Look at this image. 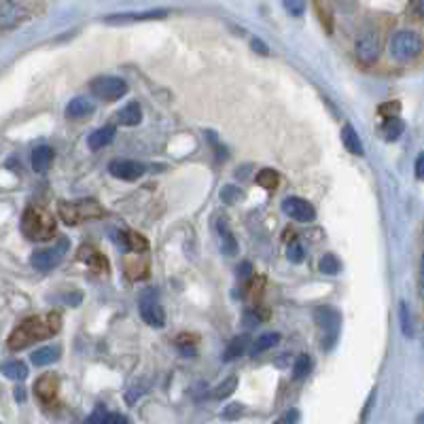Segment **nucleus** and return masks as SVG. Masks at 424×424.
Masks as SVG:
<instances>
[{
	"instance_id": "43",
	"label": "nucleus",
	"mask_w": 424,
	"mask_h": 424,
	"mask_svg": "<svg viewBox=\"0 0 424 424\" xmlns=\"http://www.w3.org/2000/svg\"><path fill=\"white\" fill-rule=\"evenodd\" d=\"M424 176V155H418L416 157V178H422Z\"/></svg>"
},
{
	"instance_id": "22",
	"label": "nucleus",
	"mask_w": 424,
	"mask_h": 424,
	"mask_svg": "<svg viewBox=\"0 0 424 424\" xmlns=\"http://www.w3.org/2000/svg\"><path fill=\"white\" fill-rule=\"evenodd\" d=\"M85 424H127V418L119 416V414L106 412L104 407H98V410L92 412V416L87 418Z\"/></svg>"
},
{
	"instance_id": "42",
	"label": "nucleus",
	"mask_w": 424,
	"mask_h": 424,
	"mask_svg": "<svg viewBox=\"0 0 424 424\" xmlns=\"http://www.w3.org/2000/svg\"><path fill=\"white\" fill-rule=\"evenodd\" d=\"M142 392H145V390H140V388H138V390H136V388H134V390H129V392H127V403H129V405H134L136 399H140V396H142Z\"/></svg>"
},
{
	"instance_id": "18",
	"label": "nucleus",
	"mask_w": 424,
	"mask_h": 424,
	"mask_svg": "<svg viewBox=\"0 0 424 424\" xmlns=\"http://www.w3.org/2000/svg\"><path fill=\"white\" fill-rule=\"evenodd\" d=\"M168 11H145V13H123V15H109V23H121V21H145V19H162Z\"/></svg>"
},
{
	"instance_id": "41",
	"label": "nucleus",
	"mask_w": 424,
	"mask_h": 424,
	"mask_svg": "<svg viewBox=\"0 0 424 424\" xmlns=\"http://www.w3.org/2000/svg\"><path fill=\"white\" fill-rule=\"evenodd\" d=\"M237 274H240L244 280H248L251 276H255V274H253V268H251V263H242L240 268H237Z\"/></svg>"
},
{
	"instance_id": "11",
	"label": "nucleus",
	"mask_w": 424,
	"mask_h": 424,
	"mask_svg": "<svg viewBox=\"0 0 424 424\" xmlns=\"http://www.w3.org/2000/svg\"><path fill=\"white\" fill-rule=\"evenodd\" d=\"M109 172L119 180L131 182V180H138L145 174V166L138 162H131V159H115L109 166Z\"/></svg>"
},
{
	"instance_id": "32",
	"label": "nucleus",
	"mask_w": 424,
	"mask_h": 424,
	"mask_svg": "<svg viewBox=\"0 0 424 424\" xmlns=\"http://www.w3.org/2000/svg\"><path fill=\"white\" fill-rule=\"evenodd\" d=\"M399 318H401L403 335H405V337H412V335H414V329H412V316H410V310H407V304H405V301H401V306H399Z\"/></svg>"
},
{
	"instance_id": "35",
	"label": "nucleus",
	"mask_w": 424,
	"mask_h": 424,
	"mask_svg": "<svg viewBox=\"0 0 424 424\" xmlns=\"http://www.w3.org/2000/svg\"><path fill=\"white\" fill-rule=\"evenodd\" d=\"M399 111H401V104H399V102H386V104L380 106V115L386 117V119L396 117V115H399Z\"/></svg>"
},
{
	"instance_id": "30",
	"label": "nucleus",
	"mask_w": 424,
	"mask_h": 424,
	"mask_svg": "<svg viewBox=\"0 0 424 424\" xmlns=\"http://www.w3.org/2000/svg\"><path fill=\"white\" fill-rule=\"evenodd\" d=\"M310 371H312V357L299 354L295 365H293V378L295 380H304V378H308Z\"/></svg>"
},
{
	"instance_id": "7",
	"label": "nucleus",
	"mask_w": 424,
	"mask_h": 424,
	"mask_svg": "<svg viewBox=\"0 0 424 424\" xmlns=\"http://www.w3.org/2000/svg\"><path fill=\"white\" fill-rule=\"evenodd\" d=\"M357 60L365 66H371V64H376L378 58H380V53H382V41H380V34L374 32V30H369L365 34L359 36L357 41Z\"/></svg>"
},
{
	"instance_id": "28",
	"label": "nucleus",
	"mask_w": 424,
	"mask_h": 424,
	"mask_svg": "<svg viewBox=\"0 0 424 424\" xmlns=\"http://www.w3.org/2000/svg\"><path fill=\"white\" fill-rule=\"evenodd\" d=\"M248 346V337L246 335H240V337H233L231 343L227 346V352H225V361H231V359H237V357H242L244 350Z\"/></svg>"
},
{
	"instance_id": "38",
	"label": "nucleus",
	"mask_w": 424,
	"mask_h": 424,
	"mask_svg": "<svg viewBox=\"0 0 424 424\" xmlns=\"http://www.w3.org/2000/svg\"><path fill=\"white\" fill-rule=\"evenodd\" d=\"M288 259L293 261V263H301L304 261V248L299 242H293L288 246Z\"/></svg>"
},
{
	"instance_id": "34",
	"label": "nucleus",
	"mask_w": 424,
	"mask_h": 424,
	"mask_svg": "<svg viewBox=\"0 0 424 424\" xmlns=\"http://www.w3.org/2000/svg\"><path fill=\"white\" fill-rule=\"evenodd\" d=\"M282 3H284V9L295 17L304 15L306 11V0H282Z\"/></svg>"
},
{
	"instance_id": "16",
	"label": "nucleus",
	"mask_w": 424,
	"mask_h": 424,
	"mask_svg": "<svg viewBox=\"0 0 424 424\" xmlns=\"http://www.w3.org/2000/svg\"><path fill=\"white\" fill-rule=\"evenodd\" d=\"M0 374L9 380H15V382H23L28 378V365L23 361H5L0 365Z\"/></svg>"
},
{
	"instance_id": "39",
	"label": "nucleus",
	"mask_w": 424,
	"mask_h": 424,
	"mask_svg": "<svg viewBox=\"0 0 424 424\" xmlns=\"http://www.w3.org/2000/svg\"><path fill=\"white\" fill-rule=\"evenodd\" d=\"M410 11L414 13V17H416V19H422V15H424L422 0H412V3H410Z\"/></svg>"
},
{
	"instance_id": "40",
	"label": "nucleus",
	"mask_w": 424,
	"mask_h": 424,
	"mask_svg": "<svg viewBox=\"0 0 424 424\" xmlns=\"http://www.w3.org/2000/svg\"><path fill=\"white\" fill-rule=\"evenodd\" d=\"M253 49L257 51V53H261V56H268V53H270V49H268V45H265L261 39H253Z\"/></svg>"
},
{
	"instance_id": "1",
	"label": "nucleus",
	"mask_w": 424,
	"mask_h": 424,
	"mask_svg": "<svg viewBox=\"0 0 424 424\" xmlns=\"http://www.w3.org/2000/svg\"><path fill=\"white\" fill-rule=\"evenodd\" d=\"M60 325V316H49V325L43 321V318H25V321L11 333L9 337V348L11 350H21L25 346H30L32 341H39V339H45L53 333H58V327Z\"/></svg>"
},
{
	"instance_id": "37",
	"label": "nucleus",
	"mask_w": 424,
	"mask_h": 424,
	"mask_svg": "<svg viewBox=\"0 0 424 424\" xmlns=\"http://www.w3.org/2000/svg\"><path fill=\"white\" fill-rule=\"evenodd\" d=\"M297 422H299V412L297 410H288L274 424H297Z\"/></svg>"
},
{
	"instance_id": "21",
	"label": "nucleus",
	"mask_w": 424,
	"mask_h": 424,
	"mask_svg": "<svg viewBox=\"0 0 424 424\" xmlns=\"http://www.w3.org/2000/svg\"><path fill=\"white\" fill-rule=\"evenodd\" d=\"M341 142H343V147H346L352 155H363L365 151H363V145H361V138H359V134H357V129L350 125V123H346L343 125V129H341Z\"/></svg>"
},
{
	"instance_id": "24",
	"label": "nucleus",
	"mask_w": 424,
	"mask_h": 424,
	"mask_svg": "<svg viewBox=\"0 0 424 424\" xmlns=\"http://www.w3.org/2000/svg\"><path fill=\"white\" fill-rule=\"evenodd\" d=\"M121 240H123V248H129V251H136V253H142L149 248V242H147V237L136 233V231H127L121 235Z\"/></svg>"
},
{
	"instance_id": "31",
	"label": "nucleus",
	"mask_w": 424,
	"mask_h": 424,
	"mask_svg": "<svg viewBox=\"0 0 424 424\" xmlns=\"http://www.w3.org/2000/svg\"><path fill=\"white\" fill-rule=\"evenodd\" d=\"M318 268H321V272L327 274V276H335L339 272V261H337L335 255H323L321 263H318Z\"/></svg>"
},
{
	"instance_id": "2",
	"label": "nucleus",
	"mask_w": 424,
	"mask_h": 424,
	"mask_svg": "<svg viewBox=\"0 0 424 424\" xmlns=\"http://www.w3.org/2000/svg\"><path fill=\"white\" fill-rule=\"evenodd\" d=\"M21 229H23L25 235L30 237V240L45 242V240H49V237H53V233H56V223H53V219L47 215L45 210L28 208L23 212Z\"/></svg>"
},
{
	"instance_id": "26",
	"label": "nucleus",
	"mask_w": 424,
	"mask_h": 424,
	"mask_svg": "<svg viewBox=\"0 0 424 424\" xmlns=\"http://www.w3.org/2000/svg\"><path fill=\"white\" fill-rule=\"evenodd\" d=\"M278 180H280L278 172L272 170V168H265L257 174V184L263 189H268V191H274L278 187Z\"/></svg>"
},
{
	"instance_id": "12",
	"label": "nucleus",
	"mask_w": 424,
	"mask_h": 424,
	"mask_svg": "<svg viewBox=\"0 0 424 424\" xmlns=\"http://www.w3.org/2000/svg\"><path fill=\"white\" fill-rule=\"evenodd\" d=\"M64 251H66V240H62V242L58 244V248L36 251V253L32 255V265H34L36 270H41V272H47V270L53 268V265H58V261H60V257L64 255Z\"/></svg>"
},
{
	"instance_id": "44",
	"label": "nucleus",
	"mask_w": 424,
	"mask_h": 424,
	"mask_svg": "<svg viewBox=\"0 0 424 424\" xmlns=\"http://www.w3.org/2000/svg\"><path fill=\"white\" fill-rule=\"evenodd\" d=\"M15 399L21 403V401H25V390L23 388H15Z\"/></svg>"
},
{
	"instance_id": "5",
	"label": "nucleus",
	"mask_w": 424,
	"mask_h": 424,
	"mask_svg": "<svg viewBox=\"0 0 424 424\" xmlns=\"http://www.w3.org/2000/svg\"><path fill=\"white\" fill-rule=\"evenodd\" d=\"M92 92L104 102H115L127 94V83L119 76H98L92 81Z\"/></svg>"
},
{
	"instance_id": "19",
	"label": "nucleus",
	"mask_w": 424,
	"mask_h": 424,
	"mask_svg": "<svg viewBox=\"0 0 424 424\" xmlns=\"http://www.w3.org/2000/svg\"><path fill=\"white\" fill-rule=\"evenodd\" d=\"M53 162V151L47 145H41L32 151V168L34 172H47Z\"/></svg>"
},
{
	"instance_id": "14",
	"label": "nucleus",
	"mask_w": 424,
	"mask_h": 424,
	"mask_svg": "<svg viewBox=\"0 0 424 424\" xmlns=\"http://www.w3.org/2000/svg\"><path fill=\"white\" fill-rule=\"evenodd\" d=\"M94 113V104L87 100V98H74L66 104V111H64V117L66 119H83L87 115Z\"/></svg>"
},
{
	"instance_id": "27",
	"label": "nucleus",
	"mask_w": 424,
	"mask_h": 424,
	"mask_svg": "<svg viewBox=\"0 0 424 424\" xmlns=\"http://www.w3.org/2000/svg\"><path fill=\"white\" fill-rule=\"evenodd\" d=\"M219 233H221V248H223V253L225 255H235L237 253V244H235V237H233V233L229 231V227H227V223L225 221H221L219 223Z\"/></svg>"
},
{
	"instance_id": "25",
	"label": "nucleus",
	"mask_w": 424,
	"mask_h": 424,
	"mask_svg": "<svg viewBox=\"0 0 424 424\" xmlns=\"http://www.w3.org/2000/svg\"><path fill=\"white\" fill-rule=\"evenodd\" d=\"M403 121L399 117H390L382 123V134L386 140H396L401 134H403Z\"/></svg>"
},
{
	"instance_id": "6",
	"label": "nucleus",
	"mask_w": 424,
	"mask_h": 424,
	"mask_svg": "<svg viewBox=\"0 0 424 424\" xmlns=\"http://www.w3.org/2000/svg\"><path fill=\"white\" fill-rule=\"evenodd\" d=\"M102 210L98 208L96 202H76V204H60V217L66 225H78L83 219H94L100 217Z\"/></svg>"
},
{
	"instance_id": "4",
	"label": "nucleus",
	"mask_w": 424,
	"mask_h": 424,
	"mask_svg": "<svg viewBox=\"0 0 424 424\" xmlns=\"http://www.w3.org/2000/svg\"><path fill=\"white\" fill-rule=\"evenodd\" d=\"M314 321L318 323V327H321L325 331V339H323V348H331L335 339H337V333H339V327H341V316L335 308H329V306H321L316 308L314 312Z\"/></svg>"
},
{
	"instance_id": "36",
	"label": "nucleus",
	"mask_w": 424,
	"mask_h": 424,
	"mask_svg": "<svg viewBox=\"0 0 424 424\" xmlns=\"http://www.w3.org/2000/svg\"><path fill=\"white\" fill-rule=\"evenodd\" d=\"M244 414V407L240 405V403H231V405H227L225 410H223V418L225 420H237V418H240Z\"/></svg>"
},
{
	"instance_id": "13",
	"label": "nucleus",
	"mask_w": 424,
	"mask_h": 424,
	"mask_svg": "<svg viewBox=\"0 0 424 424\" xmlns=\"http://www.w3.org/2000/svg\"><path fill=\"white\" fill-rule=\"evenodd\" d=\"M58 388H60V382L56 376H51V374H45L36 380L34 384V392L36 396L43 401V403H51L53 399L58 396Z\"/></svg>"
},
{
	"instance_id": "33",
	"label": "nucleus",
	"mask_w": 424,
	"mask_h": 424,
	"mask_svg": "<svg viewBox=\"0 0 424 424\" xmlns=\"http://www.w3.org/2000/svg\"><path fill=\"white\" fill-rule=\"evenodd\" d=\"M240 198H242L240 189L233 187V184H227V187H223V189H221V200H223L225 204H235V202L240 200Z\"/></svg>"
},
{
	"instance_id": "9",
	"label": "nucleus",
	"mask_w": 424,
	"mask_h": 424,
	"mask_svg": "<svg viewBox=\"0 0 424 424\" xmlns=\"http://www.w3.org/2000/svg\"><path fill=\"white\" fill-rule=\"evenodd\" d=\"M28 17V9L15 3V0H3L0 3V30H15Z\"/></svg>"
},
{
	"instance_id": "17",
	"label": "nucleus",
	"mask_w": 424,
	"mask_h": 424,
	"mask_svg": "<svg viewBox=\"0 0 424 424\" xmlns=\"http://www.w3.org/2000/svg\"><path fill=\"white\" fill-rule=\"evenodd\" d=\"M119 123L121 125H127V127H134L142 121V109L138 102H129L127 106H123V109L119 111L117 115Z\"/></svg>"
},
{
	"instance_id": "10",
	"label": "nucleus",
	"mask_w": 424,
	"mask_h": 424,
	"mask_svg": "<svg viewBox=\"0 0 424 424\" xmlns=\"http://www.w3.org/2000/svg\"><path fill=\"white\" fill-rule=\"evenodd\" d=\"M282 210L290 219H295L299 223H312L316 219V210L308 200L301 198H284L282 202Z\"/></svg>"
},
{
	"instance_id": "23",
	"label": "nucleus",
	"mask_w": 424,
	"mask_h": 424,
	"mask_svg": "<svg viewBox=\"0 0 424 424\" xmlns=\"http://www.w3.org/2000/svg\"><path fill=\"white\" fill-rule=\"evenodd\" d=\"M278 341H280V333H263V335H261V337H257V341L253 343L251 354H253V357H257V354L265 352V350H270V348H274V346H276Z\"/></svg>"
},
{
	"instance_id": "29",
	"label": "nucleus",
	"mask_w": 424,
	"mask_h": 424,
	"mask_svg": "<svg viewBox=\"0 0 424 424\" xmlns=\"http://www.w3.org/2000/svg\"><path fill=\"white\" fill-rule=\"evenodd\" d=\"M235 388H237V378L235 376H229V378H225L217 388H215V392H212V396H215V399H227V396H231L233 392H235Z\"/></svg>"
},
{
	"instance_id": "15",
	"label": "nucleus",
	"mask_w": 424,
	"mask_h": 424,
	"mask_svg": "<svg viewBox=\"0 0 424 424\" xmlns=\"http://www.w3.org/2000/svg\"><path fill=\"white\" fill-rule=\"evenodd\" d=\"M115 134H117L115 125H104V127L96 129L94 134L87 138V145H89V149H92V151H100V149L109 147V145L115 140Z\"/></svg>"
},
{
	"instance_id": "20",
	"label": "nucleus",
	"mask_w": 424,
	"mask_h": 424,
	"mask_svg": "<svg viewBox=\"0 0 424 424\" xmlns=\"http://www.w3.org/2000/svg\"><path fill=\"white\" fill-rule=\"evenodd\" d=\"M62 350L58 346H43V348H36L30 357V361L36 365V367H43V365H51L60 359Z\"/></svg>"
},
{
	"instance_id": "8",
	"label": "nucleus",
	"mask_w": 424,
	"mask_h": 424,
	"mask_svg": "<svg viewBox=\"0 0 424 424\" xmlns=\"http://www.w3.org/2000/svg\"><path fill=\"white\" fill-rule=\"evenodd\" d=\"M140 316L147 325H151L155 329H162L166 325V314H164L162 304L157 301L155 290H147V293L140 297Z\"/></svg>"
},
{
	"instance_id": "3",
	"label": "nucleus",
	"mask_w": 424,
	"mask_h": 424,
	"mask_svg": "<svg viewBox=\"0 0 424 424\" xmlns=\"http://www.w3.org/2000/svg\"><path fill=\"white\" fill-rule=\"evenodd\" d=\"M422 41L414 30H399L390 39V56L396 62H412L420 56Z\"/></svg>"
}]
</instances>
